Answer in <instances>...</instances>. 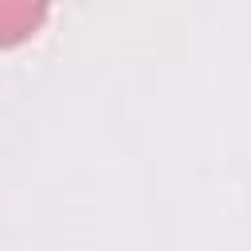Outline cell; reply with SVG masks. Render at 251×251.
Instances as JSON below:
<instances>
[{
    "instance_id": "obj_1",
    "label": "cell",
    "mask_w": 251,
    "mask_h": 251,
    "mask_svg": "<svg viewBox=\"0 0 251 251\" xmlns=\"http://www.w3.org/2000/svg\"><path fill=\"white\" fill-rule=\"evenodd\" d=\"M47 16H51V0H0V51L39 35Z\"/></svg>"
}]
</instances>
